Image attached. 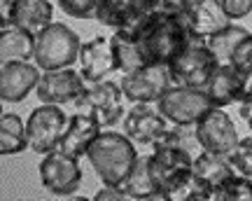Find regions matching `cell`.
Returning a JSON list of instances; mask_svg holds the SVG:
<instances>
[{"mask_svg":"<svg viewBox=\"0 0 252 201\" xmlns=\"http://www.w3.org/2000/svg\"><path fill=\"white\" fill-rule=\"evenodd\" d=\"M87 159L91 162L96 175L103 185H122L128 171L133 168L138 152L135 143L119 131H100V136L91 143Z\"/></svg>","mask_w":252,"mask_h":201,"instance_id":"obj_1","label":"cell"},{"mask_svg":"<svg viewBox=\"0 0 252 201\" xmlns=\"http://www.w3.org/2000/svg\"><path fill=\"white\" fill-rule=\"evenodd\" d=\"M138 35L147 64L168 66L185 47L191 33L187 26V17H166L152 12V17L147 19V24L140 28Z\"/></svg>","mask_w":252,"mask_h":201,"instance_id":"obj_2","label":"cell"},{"mask_svg":"<svg viewBox=\"0 0 252 201\" xmlns=\"http://www.w3.org/2000/svg\"><path fill=\"white\" fill-rule=\"evenodd\" d=\"M171 73L175 84L182 87H196V89H206L210 75L215 73V68L220 66L215 52L210 49L206 37L189 35V40L185 42L178 56L173 59Z\"/></svg>","mask_w":252,"mask_h":201,"instance_id":"obj_3","label":"cell"},{"mask_svg":"<svg viewBox=\"0 0 252 201\" xmlns=\"http://www.w3.org/2000/svg\"><path fill=\"white\" fill-rule=\"evenodd\" d=\"M80 49L82 42L77 33L65 24L52 21L35 35V64L40 70L70 68L80 59Z\"/></svg>","mask_w":252,"mask_h":201,"instance_id":"obj_4","label":"cell"},{"mask_svg":"<svg viewBox=\"0 0 252 201\" xmlns=\"http://www.w3.org/2000/svg\"><path fill=\"white\" fill-rule=\"evenodd\" d=\"M68 119L70 117H65L61 105H52V103H42L35 110H31L26 119L28 150L37 155H49L52 150H59Z\"/></svg>","mask_w":252,"mask_h":201,"instance_id":"obj_5","label":"cell"},{"mask_svg":"<svg viewBox=\"0 0 252 201\" xmlns=\"http://www.w3.org/2000/svg\"><path fill=\"white\" fill-rule=\"evenodd\" d=\"M122 99H124V92L112 80L87 82L82 94L75 99V108L80 112H87L91 117H96L103 127H115L124 115Z\"/></svg>","mask_w":252,"mask_h":201,"instance_id":"obj_6","label":"cell"},{"mask_svg":"<svg viewBox=\"0 0 252 201\" xmlns=\"http://www.w3.org/2000/svg\"><path fill=\"white\" fill-rule=\"evenodd\" d=\"M173 84H175V80H173L171 66L150 64L138 68V70L124 73L119 87L124 92V99H128L131 103H159V99Z\"/></svg>","mask_w":252,"mask_h":201,"instance_id":"obj_7","label":"cell"},{"mask_svg":"<svg viewBox=\"0 0 252 201\" xmlns=\"http://www.w3.org/2000/svg\"><path fill=\"white\" fill-rule=\"evenodd\" d=\"M157 108L171 124H196L198 119L213 108V103L208 99L206 89L173 84L159 99Z\"/></svg>","mask_w":252,"mask_h":201,"instance_id":"obj_8","label":"cell"},{"mask_svg":"<svg viewBox=\"0 0 252 201\" xmlns=\"http://www.w3.org/2000/svg\"><path fill=\"white\" fill-rule=\"evenodd\" d=\"M152 150L154 152L150 155L152 178L166 201H171L191 180V162L166 145H154Z\"/></svg>","mask_w":252,"mask_h":201,"instance_id":"obj_9","label":"cell"},{"mask_svg":"<svg viewBox=\"0 0 252 201\" xmlns=\"http://www.w3.org/2000/svg\"><path fill=\"white\" fill-rule=\"evenodd\" d=\"M40 180L47 192L56 197H70L80 190L82 185V168L80 159L65 155L63 150H52L49 155H42L40 162Z\"/></svg>","mask_w":252,"mask_h":201,"instance_id":"obj_10","label":"cell"},{"mask_svg":"<svg viewBox=\"0 0 252 201\" xmlns=\"http://www.w3.org/2000/svg\"><path fill=\"white\" fill-rule=\"evenodd\" d=\"M196 131L203 150L217 152V155H231L234 147L238 145V140H241L234 119L229 117V112H224V108L208 110L196 122Z\"/></svg>","mask_w":252,"mask_h":201,"instance_id":"obj_11","label":"cell"},{"mask_svg":"<svg viewBox=\"0 0 252 201\" xmlns=\"http://www.w3.org/2000/svg\"><path fill=\"white\" fill-rule=\"evenodd\" d=\"M171 122L163 117L154 103H133L124 117V134L138 145H154L166 134Z\"/></svg>","mask_w":252,"mask_h":201,"instance_id":"obj_12","label":"cell"},{"mask_svg":"<svg viewBox=\"0 0 252 201\" xmlns=\"http://www.w3.org/2000/svg\"><path fill=\"white\" fill-rule=\"evenodd\" d=\"M152 0H105L100 5L98 19L103 26H110L115 31H140L152 17Z\"/></svg>","mask_w":252,"mask_h":201,"instance_id":"obj_13","label":"cell"},{"mask_svg":"<svg viewBox=\"0 0 252 201\" xmlns=\"http://www.w3.org/2000/svg\"><path fill=\"white\" fill-rule=\"evenodd\" d=\"M87 87L84 75L72 70V68H59V70H45L37 84V99L40 103H52V105H63V103H75V99Z\"/></svg>","mask_w":252,"mask_h":201,"instance_id":"obj_14","label":"cell"},{"mask_svg":"<svg viewBox=\"0 0 252 201\" xmlns=\"http://www.w3.org/2000/svg\"><path fill=\"white\" fill-rule=\"evenodd\" d=\"M117 70V59L112 52V40L105 35H96L82 42L80 49V73L87 82L108 80V75Z\"/></svg>","mask_w":252,"mask_h":201,"instance_id":"obj_15","label":"cell"},{"mask_svg":"<svg viewBox=\"0 0 252 201\" xmlns=\"http://www.w3.org/2000/svg\"><path fill=\"white\" fill-rule=\"evenodd\" d=\"M40 68L28 61H2L0 66V96L7 103H19L40 84Z\"/></svg>","mask_w":252,"mask_h":201,"instance_id":"obj_16","label":"cell"},{"mask_svg":"<svg viewBox=\"0 0 252 201\" xmlns=\"http://www.w3.org/2000/svg\"><path fill=\"white\" fill-rule=\"evenodd\" d=\"M100 129H103V124H100L98 119L77 110V115H72L68 119V127H65V134L61 138L59 150H63L65 155L77 157V159L87 157L91 143L100 136Z\"/></svg>","mask_w":252,"mask_h":201,"instance_id":"obj_17","label":"cell"},{"mask_svg":"<svg viewBox=\"0 0 252 201\" xmlns=\"http://www.w3.org/2000/svg\"><path fill=\"white\" fill-rule=\"evenodd\" d=\"M187 26L191 35L208 40L226 26H231V17L226 14L222 0H196L187 14Z\"/></svg>","mask_w":252,"mask_h":201,"instance_id":"obj_18","label":"cell"},{"mask_svg":"<svg viewBox=\"0 0 252 201\" xmlns=\"http://www.w3.org/2000/svg\"><path fill=\"white\" fill-rule=\"evenodd\" d=\"M231 175H236V168H234V164H231L229 155H217V152L203 150V152L191 162V178H194L201 187L210 190V192H213V199H215V190L220 185H224Z\"/></svg>","mask_w":252,"mask_h":201,"instance_id":"obj_19","label":"cell"},{"mask_svg":"<svg viewBox=\"0 0 252 201\" xmlns=\"http://www.w3.org/2000/svg\"><path fill=\"white\" fill-rule=\"evenodd\" d=\"M52 2L49 0H12L7 14H2V21L26 28L28 33L37 35L52 24Z\"/></svg>","mask_w":252,"mask_h":201,"instance_id":"obj_20","label":"cell"},{"mask_svg":"<svg viewBox=\"0 0 252 201\" xmlns=\"http://www.w3.org/2000/svg\"><path fill=\"white\" fill-rule=\"evenodd\" d=\"M126 192L128 199L135 201H166L159 187L152 178V168H150V155H138L133 168L128 171V175L124 178V183L119 185Z\"/></svg>","mask_w":252,"mask_h":201,"instance_id":"obj_21","label":"cell"},{"mask_svg":"<svg viewBox=\"0 0 252 201\" xmlns=\"http://www.w3.org/2000/svg\"><path fill=\"white\" fill-rule=\"evenodd\" d=\"M238 89H241V70L234 68L231 64H220L215 73L210 75L206 84V94L213 108H226L236 103L238 99Z\"/></svg>","mask_w":252,"mask_h":201,"instance_id":"obj_22","label":"cell"},{"mask_svg":"<svg viewBox=\"0 0 252 201\" xmlns=\"http://www.w3.org/2000/svg\"><path fill=\"white\" fill-rule=\"evenodd\" d=\"M0 56L2 61H28L35 59V35L26 28L0 21Z\"/></svg>","mask_w":252,"mask_h":201,"instance_id":"obj_23","label":"cell"},{"mask_svg":"<svg viewBox=\"0 0 252 201\" xmlns=\"http://www.w3.org/2000/svg\"><path fill=\"white\" fill-rule=\"evenodd\" d=\"M140 31H115V35H110L112 40V52H115V59H117V70L122 73H131V70H138L143 66H150L147 59H145L143 45H140Z\"/></svg>","mask_w":252,"mask_h":201,"instance_id":"obj_24","label":"cell"},{"mask_svg":"<svg viewBox=\"0 0 252 201\" xmlns=\"http://www.w3.org/2000/svg\"><path fill=\"white\" fill-rule=\"evenodd\" d=\"M154 145L171 147V150H175L178 155H182L185 159H189V162H194V159L203 152L196 124H171V127L166 129V134H163Z\"/></svg>","mask_w":252,"mask_h":201,"instance_id":"obj_25","label":"cell"},{"mask_svg":"<svg viewBox=\"0 0 252 201\" xmlns=\"http://www.w3.org/2000/svg\"><path fill=\"white\" fill-rule=\"evenodd\" d=\"M26 147V124L14 112H2V117H0V152L2 155H19Z\"/></svg>","mask_w":252,"mask_h":201,"instance_id":"obj_26","label":"cell"},{"mask_svg":"<svg viewBox=\"0 0 252 201\" xmlns=\"http://www.w3.org/2000/svg\"><path fill=\"white\" fill-rule=\"evenodd\" d=\"M248 35H250V31L245 26L231 24V26H226L224 31H220V33H215L213 37H208V45L215 52L220 64H231V56H234L236 47L241 45Z\"/></svg>","mask_w":252,"mask_h":201,"instance_id":"obj_27","label":"cell"},{"mask_svg":"<svg viewBox=\"0 0 252 201\" xmlns=\"http://www.w3.org/2000/svg\"><path fill=\"white\" fill-rule=\"evenodd\" d=\"M215 201H252V178L236 173L215 190Z\"/></svg>","mask_w":252,"mask_h":201,"instance_id":"obj_28","label":"cell"},{"mask_svg":"<svg viewBox=\"0 0 252 201\" xmlns=\"http://www.w3.org/2000/svg\"><path fill=\"white\" fill-rule=\"evenodd\" d=\"M103 2L105 0H59L63 12L75 19H96Z\"/></svg>","mask_w":252,"mask_h":201,"instance_id":"obj_29","label":"cell"},{"mask_svg":"<svg viewBox=\"0 0 252 201\" xmlns=\"http://www.w3.org/2000/svg\"><path fill=\"white\" fill-rule=\"evenodd\" d=\"M231 164H234L236 173L245 175V178H252V136L238 140V145L234 147V152L229 155Z\"/></svg>","mask_w":252,"mask_h":201,"instance_id":"obj_30","label":"cell"},{"mask_svg":"<svg viewBox=\"0 0 252 201\" xmlns=\"http://www.w3.org/2000/svg\"><path fill=\"white\" fill-rule=\"evenodd\" d=\"M196 0H154L152 9L166 17H187Z\"/></svg>","mask_w":252,"mask_h":201,"instance_id":"obj_31","label":"cell"},{"mask_svg":"<svg viewBox=\"0 0 252 201\" xmlns=\"http://www.w3.org/2000/svg\"><path fill=\"white\" fill-rule=\"evenodd\" d=\"M250 64H252V33L245 37L241 45L236 47L234 56H231V66H234V68H238V70L248 68Z\"/></svg>","mask_w":252,"mask_h":201,"instance_id":"obj_32","label":"cell"},{"mask_svg":"<svg viewBox=\"0 0 252 201\" xmlns=\"http://www.w3.org/2000/svg\"><path fill=\"white\" fill-rule=\"evenodd\" d=\"M222 5L231 19H243L252 12V0H222Z\"/></svg>","mask_w":252,"mask_h":201,"instance_id":"obj_33","label":"cell"},{"mask_svg":"<svg viewBox=\"0 0 252 201\" xmlns=\"http://www.w3.org/2000/svg\"><path fill=\"white\" fill-rule=\"evenodd\" d=\"M238 103H252V64L241 70V89H238Z\"/></svg>","mask_w":252,"mask_h":201,"instance_id":"obj_34","label":"cell"},{"mask_svg":"<svg viewBox=\"0 0 252 201\" xmlns=\"http://www.w3.org/2000/svg\"><path fill=\"white\" fill-rule=\"evenodd\" d=\"M124 199H128V197H126V192L122 187H117V185H105V187L98 190L96 197H94V201H124Z\"/></svg>","mask_w":252,"mask_h":201,"instance_id":"obj_35","label":"cell"},{"mask_svg":"<svg viewBox=\"0 0 252 201\" xmlns=\"http://www.w3.org/2000/svg\"><path fill=\"white\" fill-rule=\"evenodd\" d=\"M238 112H241V117H243V122L250 127L252 131V103H241V108H238Z\"/></svg>","mask_w":252,"mask_h":201,"instance_id":"obj_36","label":"cell"},{"mask_svg":"<svg viewBox=\"0 0 252 201\" xmlns=\"http://www.w3.org/2000/svg\"><path fill=\"white\" fill-rule=\"evenodd\" d=\"M9 5H12V0H0V7H2V14H7Z\"/></svg>","mask_w":252,"mask_h":201,"instance_id":"obj_37","label":"cell"},{"mask_svg":"<svg viewBox=\"0 0 252 201\" xmlns=\"http://www.w3.org/2000/svg\"><path fill=\"white\" fill-rule=\"evenodd\" d=\"M152 2H154V0H152Z\"/></svg>","mask_w":252,"mask_h":201,"instance_id":"obj_38","label":"cell"}]
</instances>
